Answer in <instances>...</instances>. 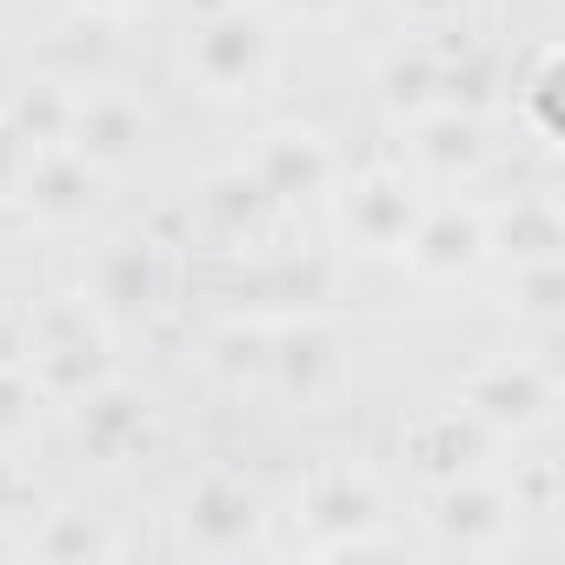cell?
Listing matches in <instances>:
<instances>
[{"instance_id": "13", "label": "cell", "mask_w": 565, "mask_h": 565, "mask_svg": "<svg viewBox=\"0 0 565 565\" xmlns=\"http://www.w3.org/2000/svg\"><path fill=\"white\" fill-rule=\"evenodd\" d=\"M28 406H34V386L0 373V426H28Z\"/></svg>"}, {"instance_id": "15", "label": "cell", "mask_w": 565, "mask_h": 565, "mask_svg": "<svg viewBox=\"0 0 565 565\" xmlns=\"http://www.w3.org/2000/svg\"><path fill=\"white\" fill-rule=\"evenodd\" d=\"M307 8H327V0H307Z\"/></svg>"}, {"instance_id": "10", "label": "cell", "mask_w": 565, "mask_h": 565, "mask_svg": "<svg viewBox=\"0 0 565 565\" xmlns=\"http://www.w3.org/2000/svg\"><path fill=\"white\" fill-rule=\"evenodd\" d=\"M28 193H34V206H47V213H81V206L94 200V180H87L74 160H54V167H41V173L28 180Z\"/></svg>"}, {"instance_id": "6", "label": "cell", "mask_w": 565, "mask_h": 565, "mask_svg": "<svg viewBox=\"0 0 565 565\" xmlns=\"http://www.w3.org/2000/svg\"><path fill=\"white\" fill-rule=\"evenodd\" d=\"M347 226H353L366 246H399V239L413 233V200H406V186H399V180H366V186L353 193V206H347Z\"/></svg>"}, {"instance_id": "3", "label": "cell", "mask_w": 565, "mask_h": 565, "mask_svg": "<svg viewBox=\"0 0 565 565\" xmlns=\"http://www.w3.org/2000/svg\"><path fill=\"white\" fill-rule=\"evenodd\" d=\"M193 67H200L220 94H233V87H246V81L266 67V34H259L246 14L213 21V28H200V41H193Z\"/></svg>"}, {"instance_id": "1", "label": "cell", "mask_w": 565, "mask_h": 565, "mask_svg": "<svg viewBox=\"0 0 565 565\" xmlns=\"http://www.w3.org/2000/svg\"><path fill=\"white\" fill-rule=\"evenodd\" d=\"M307 519L327 532L320 539V552H386V539L373 532L380 525V499H373V486H360V479H320L313 492H307Z\"/></svg>"}, {"instance_id": "14", "label": "cell", "mask_w": 565, "mask_h": 565, "mask_svg": "<svg viewBox=\"0 0 565 565\" xmlns=\"http://www.w3.org/2000/svg\"><path fill=\"white\" fill-rule=\"evenodd\" d=\"M8 552H21V539H14L8 525H0V558H8Z\"/></svg>"}, {"instance_id": "2", "label": "cell", "mask_w": 565, "mask_h": 565, "mask_svg": "<svg viewBox=\"0 0 565 565\" xmlns=\"http://www.w3.org/2000/svg\"><path fill=\"white\" fill-rule=\"evenodd\" d=\"M253 532H259V505H253L246 486L206 479V486L186 499V539H193V545H206V552H239Z\"/></svg>"}, {"instance_id": "7", "label": "cell", "mask_w": 565, "mask_h": 565, "mask_svg": "<svg viewBox=\"0 0 565 565\" xmlns=\"http://www.w3.org/2000/svg\"><path fill=\"white\" fill-rule=\"evenodd\" d=\"M259 167H266V186H273V193H294V186L307 193V186L327 173V153H320L313 134H273Z\"/></svg>"}, {"instance_id": "11", "label": "cell", "mask_w": 565, "mask_h": 565, "mask_svg": "<svg viewBox=\"0 0 565 565\" xmlns=\"http://www.w3.org/2000/svg\"><path fill=\"white\" fill-rule=\"evenodd\" d=\"M34 552H47V558H87V552H107V532L87 512H54V525L34 539Z\"/></svg>"}, {"instance_id": "4", "label": "cell", "mask_w": 565, "mask_h": 565, "mask_svg": "<svg viewBox=\"0 0 565 565\" xmlns=\"http://www.w3.org/2000/svg\"><path fill=\"white\" fill-rule=\"evenodd\" d=\"M512 499L505 492H492V486H452L446 499H439V539L446 545H459V552H492L499 539H505V525H512Z\"/></svg>"}, {"instance_id": "12", "label": "cell", "mask_w": 565, "mask_h": 565, "mask_svg": "<svg viewBox=\"0 0 565 565\" xmlns=\"http://www.w3.org/2000/svg\"><path fill=\"white\" fill-rule=\"evenodd\" d=\"M472 246H479V233H472L466 220H433V226L419 233V259H426L433 273L466 266V259H472Z\"/></svg>"}, {"instance_id": "5", "label": "cell", "mask_w": 565, "mask_h": 565, "mask_svg": "<svg viewBox=\"0 0 565 565\" xmlns=\"http://www.w3.org/2000/svg\"><path fill=\"white\" fill-rule=\"evenodd\" d=\"M472 413L492 419V426H532L545 413V386L525 373V366H492L486 380H472Z\"/></svg>"}, {"instance_id": "8", "label": "cell", "mask_w": 565, "mask_h": 565, "mask_svg": "<svg viewBox=\"0 0 565 565\" xmlns=\"http://www.w3.org/2000/svg\"><path fill=\"white\" fill-rule=\"evenodd\" d=\"M81 439H87L100 459H120L127 439H140V413H134V399H127V393H100V399H87V413H81Z\"/></svg>"}, {"instance_id": "9", "label": "cell", "mask_w": 565, "mask_h": 565, "mask_svg": "<svg viewBox=\"0 0 565 565\" xmlns=\"http://www.w3.org/2000/svg\"><path fill=\"white\" fill-rule=\"evenodd\" d=\"M134 140H140V114H134V107L100 100V107L81 114V147H87L94 160H120V153H134Z\"/></svg>"}]
</instances>
